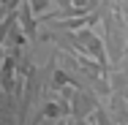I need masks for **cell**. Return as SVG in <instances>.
<instances>
[{
  "mask_svg": "<svg viewBox=\"0 0 128 125\" xmlns=\"http://www.w3.org/2000/svg\"><path fill=\"white\" fill-rule=\"evenodd\" d=\"M63 112H66V106H60V103H46V109H44L46 117H57V114H63Z\"/></svg>",
  "mask_w": 128,
  "mask_h": 125,
  "instance_id": "obj_1",
  "label": "cell"
}]
</instances>
